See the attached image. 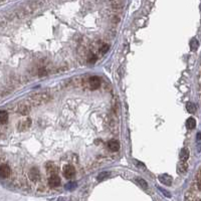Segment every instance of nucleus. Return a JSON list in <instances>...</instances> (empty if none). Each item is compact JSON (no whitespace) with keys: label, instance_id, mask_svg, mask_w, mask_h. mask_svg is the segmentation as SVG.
<instances>
[{"label":"nucleus","instance_id":"ddd939ff","mask_svg":"<svg viewBox=\"0 0 201 201\" xmlns=\"http://www.w3.org/2000/svg\"><path fill=\"white\" fill-rule=\"evenodd\" d=\"M186 109H187V111L190 114H194L196 112V107L194 104L192 103H187V105H186Z\"/></svg>","mask_w":201,"mask_h":201},{"label":"nucleus","instance_id":"1a4fd4ad","mask_svg":"<svg viewBox=\"0 0 201 201\" xmlns=\"http://www.w3.org/2000/svg\"><path fill=\"white\" fill-rule=\"evenodd\" d=\"M160 181L163 184H165V185H170L172 183V177H170L169 175L164 174L162 176H160Z\"/></svg>","mask_w":201,"mask_h":201},{"label":"nucleus","instance_id":"f257e3e1","mask_svg":"<svg viewBox=\"0 0 201 201\" xmlns=\"http://www.w3.org/2000/svg\"><path fill=\"white\" fill-rule=\"evenodd\" d=\"M10 173H11V170H10V167L8 166V164L1 163L0 164V177L3 179H6L10 176Z\"/></svg>","mask_w":201,"mask_h":201},{"label":"nucleus","instance_id":"20e7f679","mask_svg":"<svg viewBox=\"0 0 201 201\" xmlns=\"http://www.w3.org/2000/svg\"><path fill=\"white\" fill-rule=\"evenodd\" d=\"M101 86V80L99 77H92L91 79H89V87H91V89H99V87Z\"/></svg>","mask_w":201,"mask_h":201},{"label":"nucleus","instance_id":"dca6fc26","mask_svg":"<svg viewBox=\"0 0 201 201\" xmlns=\"http://www.w3.org/2000/svg\"><path fill=\"white\" fill-rule=\"evenodd\" d=\"M108 49H109V45H106V44H105V45L102 47V53H106L108 51Z\"/></svg>","mask_w":201,"mask_h":201},{"label":"nucleus","instance_id":"2eb2a0df","mask_svg":"<svg viewBox=\"0 0 201 201\" xmlns=\"http://www.w3.org/2000/svg\"><path fill=\"white\" fill-rule=\"evenodd\" d=\"M105 176H108V173H106V172H104V173H101L98 176V179H99V180H102V179H104L103 177H105Z\"/></svg>","mask_w":201,"mask_h":201},{"label":"nucleus","instance_id":"39448f33","mask_svg":"<svg viewBox=\"0 0 201 201\" xmlns=\"http://www.w3.org/2000/svg\"><path fill=\"white\" fill-rule=\"evenodd\" d=\"M75 168L72 166V165H67L65 167V170H63V175H65L67 178H72V176L75 175Z\"/></svg>","mask_w":201,"mask_h":201},{"label":"nucleus","instance_id":"f03ea898","mask_svg":"<svg viewBox=\"0 0 201 201\" xmlns=\"http://www.w3.org/2000/svg\"><path fill=\"white\" fill-rule=\"evenodd\" d=\"M48 184H49V186L53 188H55V187H58V186H60V176L56 174H53L48 179Z\"/></svg>","mask_w":201,"mask_h":201},{"label":"nucleus","instance_id":"9b49d317","mask_svg":"<svg viewBox=\"0 0 201 201\" xmlns=\"http://www.w3.org/2000/svg\"><path fill=\"white\" fill-rule=\"evenodd\" d=\"M195 126H196L195 119H193V118H189V119L187 120V122H186V127H187V129L192 130V129H194Z\"/></svg>","mask_w":201,"mask_h":201},{"label":"nucleus","instance_id":"0eeeda50","mask_svg":"<svg viewBox=\"0 0 201 201\" xmlns=\"http://www.w3.org/2000/svg\"><path fill=\"white\" fill-rule=\"evenodd\" d=\"M9 120V115L6 111H0V124L5 125Z\"/></svg>","mask_w":201,"mask_h":201},{"label":"nucleus","instance_id":"423d86ee","mask_svg":"<svg viewBox=\"0 0 201 201\" xmlns=\"http://www.w3.org/2000/svg\"><path fill=\"white\" fill-rule=\"evenodd\" d=\"M108 147L111 151L116 152V151H118L120 149V144H119V142L116 141V140H111L108 143Z\"/></svg>","mask_w":201,"mask_h":201},{"label":"nucleus","instance_id":"7ed1b4c3","mask_svg":"<svg viewBox=\"0 0 201 201\" xmlns=\"http://www.w3.org/2000/svg\"><path fill=\"white\" fill-rule=\"evenodd\" d=\"M28 178L31 181H37L40 178V172L37 168H31L28 172Z\"/></svg>","mask_w":201,"mask_h":201},{"label":"nucleus","instance_id":"9d476101","mask_svg":"<svg viewBox=\"0 0 201 201\" xmlns=\"http://www.w3.org/2000/svg\"><path fill=\"white\" fill-rule=\"evenodd\" d=\"M46 171H47V173H50V174H55V172H56V167H55V165L53 164V163H51V162H48L46 164Z\"/></svg>","mask_w":201,"mask_h":201},{"label":"nucleus","instance_id":"4468645a","mask_svg":"<svg viewBox=\"0 0 201 201\" xmlns=\"http://www.w3.org/2000/svg\"><path fill=\"white\" fill-rule=\"evenodd\" d=\"M138 182H139V184H140V185L142 186V187L143 188H147L148 187V184H147V182L146 181H144L143 179H139L138 180Z\"/></svg>","mask_w":201,"mask_h":201},{"label":"nucleus","instance_id":"f8f14e48","mask_svg":"<svg viewBox=\"0 0 201 201\" xmlns=\"http://www.w3.org/2000/svg\"><path fill=\"white\" fill-rule=\"evenodd\" d=\"M198 46H199V42H198V40L196 39V38H193L190 41V48H191V50L195 51L196 49L198 48Z\"/></svg>","mask_w":201,"mask_h":201},{"label":"nucleus","instance_id":"6e6552de","mask_svg":"<svg viewBox=\"0 0 201 201\" xmlns=\"http://www.w3.org/2000/svg\"><path fill=\"white\" fill-rule=\"evenodd\" d=\"M189 158V150L187 148H183L180 153V160L181 162H186Z\"/></svg>","mask_w":201,"mask_h":201}]
</instances>
